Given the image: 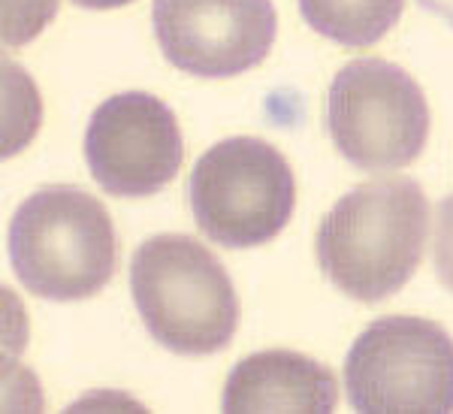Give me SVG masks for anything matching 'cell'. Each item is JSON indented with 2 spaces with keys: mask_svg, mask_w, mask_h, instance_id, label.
Here are the masks:
<instances>
[{
  "mask_svg": "<svg viewBox=\"0 0 453 414\" xmlns=\"http://www.w3.org/2000/svg\"><path fill=\"white\" fill-rule=\"evenodd\" d=\"M429 230V203L408 176L348 191L314 236L326 279L357 303H381L414 279Z\"/></svg>",
  "mask_w": 453,
  "mask_h": 414,
  "instance_id": "1",
  "label": "cell"
},
{
  "mask_svg": "<svg viewBox=\"0 0 453 414\" xmlns=\"http://www.w3.org/2000/svg\"><path fill=\"white\" fill-rule=\"evenodd\" d=\"M130 294L145 330L181 357L224 351L239 326V300L224 264L194 236L157 234L130 260Z\"/></svg>",
  "mask_w": 453,
  "mask_h": 414,
  "instance_id": "2",
  "label": "cell"
},
{
  "mask_svg": "<svg viewBox=\"0 0 453 414\" xmlns=\"http://www.w3.org/2000/svg\"><path fill=\"white\" fill-rule=\"evenodd\" d=\"M10 260L21 288L42 300H88L112 281L119 264L112 218L82 188L46 185L12 215Z\"/></svg>",
  "mask_w": 453,
  "mask_h": 414,
  "instance_id": "3",
  "label": "cell"
},
{
  "mask_svg": "<svg viewBox=\"0 0 453 414\" xmlns=\"http://www.w3.org/2000/svg\"><path fill=\"white\" fill-rule=\"evenodd\" d=\"M188 197L200 234L224 249L242 251L273 242L288 227L296 206V181L275 145L230 136L194 164Z\"/></svg>",
  "mask_w": 453,
  "mask_h": 414,
  "instance_id": "4",
  "label": "cell"
},
{
  "mask_svg": "<svg viewBox=\"0 0 453 414\" xmlns=\"http://www.w3.org/2000/svg\"><path fill=\"white\" fill-rule=\"evenodd\" d=\"M330 140L357 170H402L429 140V106L399 64L357 58L335 73L326 94Z\"/></svg>",
  "mask_w": 453,
  "mask_h": 414,
  "instance_id": "5",
  "label": "cell"
},
{
  "mask_svg": "<svg viewBox=\"0 0 453 414\" xmlns=\"http://www.w3.org/2000/svg\"><path fill=\"white\" fill-rule=\"evenodd\" d=\"M345 387L354 411H453V339L418 315L378 318L350 345Z\"/></svg>",
  "mask_w": 453,
  "mask_h": 414,
  "instance_id": "6",
  "label": "cell"
},
{
  "mask_svg": "<svg viewBox=\"0 0 453 414\" xmlns=\"http://www.w3.org/2000/svg\"><path fill=\"white\" fill-rule=\"evenodd\" d=\"M185 142L173 109L155 94L124 91L91 112L85 161L112 197H151L179 176Z\"/></svg>",
  "mask_w": 453,
  "mask_h": 414,
  "instance_id": "7",
  "label": "cell"
},
{
  "mask_svg": "<svg viewBox=\"0 0 453 414\" xmlns=\"http://www.w3.org/2000/svg\"><path fill=\"white\" fill-rule=\"evenodd\" d=\"M151 25L175 70L230 79L266 61L279 16L273 0H155Z\"/></svg>",
  "mask_w": 453,
  "mask_h": 414,
  "instance_id": "8",
  "label": "cell"
},
{
  "mask_svg": "<svg viewBox=\"0 0 453 414\" xmlns=\"http://www.w3.org/2000/svg\"><path fill=\"white\" fill-rule=\"evenodd\" d=\"M339 405V381L330 366L284 348L248 354L230 369L221 409L248 411H311L330 414Z\"/></svg>",
  "mask_w": 453,
  "mask_h": 414,
  "instance_id": "9",
  "label": "cell"
},
{
  "mask_svg": "<svg viewBox=\"0 0 453 414\" xmlns=\"http://www.w3.org/2000/svg\"><path fill=\"white\" fill-rule=\"evenodd\" d=\"M402 10L405 0H299L305 25L348 49H366L384 40Z\"/></svg>",
  "mask_w": 453,
  "mask_h": 414,
  "instance_id": "10",
  "label": "cell"
},
{
  "mask_svg": "<svg viewBox=\"0 0 453 414\" xmlns=\"http://www.w3.org/2000/svg\"><path fill=\"white\" fill-rule=\"evenodd\" d=\"M55 12L58 0H4V19H0L4 46L19 49L25 42H31L34 36L46 31Z\"/></svg>",
  "mask_w": 453,
  "mask_h": 414,
  "instance_id": "11",
  "label": "cell"
},
{
  "mask_svg": "<svg viewBox=\"0 0 453 414\" xmlns=\"http://www.w3.org/2000/svg\"><path fill=\"white\" fill-rule=\"evenodd\" d=\"M435 275L453 294V194L435 206V236H433Z\"/></svg>",
  "mask_w": 453,
  "mask_h": 414,
  "instance_id": "12",
  "label": "cell"
},
{
  "mask_svg": "<svg viewBox=\"0 0 453 414\" xmlns=\"http://www.w3.org/2000/svg\"><path fill=\"white\" fill-rule=\"evenodd\" d=\"M418 4H420V10H426V12H433V16L444 19L453 27V0H418Z\"/></svg>",
  "mask_w": 453,
  "mask_h": 414,
  "instance_id": "13",
  "label": "cell"
},
{
  "mask_svg": "<svg viewBox=\"0 0 453 414\" xmlns=\"http://www.w3.org/2000/svg\"><path fill=\"white\" fill-rule=\"evenodd\" d=\"M73 4L82 6V10H119V6H127L134 0H73Z\"/></svg>",
  "mask_w": 453,
  "mask_h": 414,
  "instance_id": "14",
  "label": "cell"
}]
</instances>
